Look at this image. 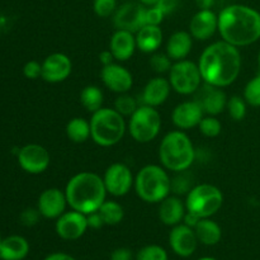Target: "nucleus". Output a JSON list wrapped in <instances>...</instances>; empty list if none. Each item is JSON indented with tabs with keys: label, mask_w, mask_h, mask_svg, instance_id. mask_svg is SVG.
I'll return each mask as SVG.
<instances>
[{
	"label": "nucleus",
	"mask_w": 260,
	"mask_h": 260,
	"mask_svg": "<svg viewBox=\"0 0 260 260\" xmlns=\"http://www.w3.org/2000/svg\"><path fill=\"white\" fill-rule=\"evenodd\" d=\"M94 13L101 18H108L117 10V0H94Z\"/></svg>",
	"instance_id": "nucleus-37"
},
{
	"label": "nucleus",
	"mask_w": 260,
	"mask_h": 260,
	"mask_svg": "<svg viewBox=\"0 0 260 260\" xmlns=\"http://www.w3.org/2000/svg\"><path fill=\"white\" fill-rule=\"evenodd\" d=\"M258 65H259V69H260V51H259V53H258Z\"/></svg>",
	"instance_id": "nucleus-51"
},
{
	"label": "nucleus",
	"mask_w": 260,
	"mask_h": 260,
	"mask_svg": "<svg viewBox=\"0 0 260 260\" xmlns=\"http://www.w3.org/2000/svg\"><path fill=\"white\" fill-rule=\"evenodd\" d=\"M170 90H172L170 81L161 76H156L147 81V84L145 85L144 90H142V102L146 106L156 108L167 102V99L169 98Z\"/></svg>",
	"instance_id": "nucleus-22"
},
{
	"label": "nucleus",
	"mask_w": 260,
	"mask_h": 260,
	"mask_svg": "<svg viewBox=\"0 0 260 260\" xmlns=\"http://www.w3.org/2000/svg\"><path fill=\"white\" fill-rule=\"evenodd\" d=\"M218 30V15L211 9H200L189 22V33L198 41H207Z\"/></svg>",
	"instance_id": "nucleus-19"
},
{
	"label": "nucleus",
	"mask_w": 260,
	"mask_h": 260,
	"mask_svg": "<svg viewBox=\"0 0 260 260\" xmlns=\"http://www.w3.org/2000/svg\"><path fill=\"white\" fill-rule=\"evenodd\" d=\"M218 32L236 47L253 45L260 40V13L248 5H229L218 14Z\"/></svg>",
	"instance_id": "nucleus-2"
},
{
	"label": "nucleus",
	"mask_w": 260,
	"mask_h": 260,
	"mask_svg": "<svg viewBox=\"0 0 260 260\" xmlns=\"http://www.w3.org/2000/svg\"><path fill=\"white\" fill-rule=\"evenodd\" d=\"M178 4H179V0H159L156 7L159 8L165 15H169L175 12V9L178 8Z\"/></svg>",
	"instance_id": "nucleus-42"
},
{
	"label": "nucleus",
	"mask_w": 260,
	"mask_h": 260,
	"mask_svg": "<svg viewBox=\"0 0 260 260\" xmlns=\"http://www.w3.org/2000/svg\"><path fill=\"white\" fill-rule=\"evenodd\" d=\"M88 220L86 215L73 210L69 212H63L56 220L55 230L56 234L62 240L74 241L80 239L88 230Z\"/></svg>",
	"instance_id": "nucleus-11"
},
{
	"label": "nucleus",
	"mask_w": 260,
	"mask_h": 260,
	"mask_svg": "<svg viewBox=\"0 0 260 260\" xmlns=\"http://www.w3.org/2000/svg\"><path fill=\"white\" fill-rule=\"evenodd\" d=\"M103 91L96 85H88L81 90L80 103L90 113L99 111L103 106Z\"/></svg>",
	"instance_id": "nucleus-29"
},
{
	"label": "nucleus",
	"mask_w": 260,
	"mask_h": 260,
	"mask_svg": "<svg viewBox=\"0 0 260 260\" xmlns=\"http://www.w3.org/2000/svg\"><path fill=\"white\" fill-rule=\"evenodd\" d=\"M223 194L216 185L198 184L187 193L185 207L188 212L200 218H210L222 207Z\"/></svg>",
	"instance_id": "nucleus-7"
},
{
	"label": "nucleus",
	"mask_w": 260,
	"mask_h": 260,
	"mask_svg": "<svg viewBox=\"0 0 260 260\" xmlns=\"http://www.w3.org/2000/svg\"><path fill=\"white\" fill-rule=\"evenodd\" d=\"M123 116L116 109L103 108L94 112L90 119V137L102 147H111L118 144L126 134Z\"/></svg>",
	"instance_id": "nucleus-6"
},
{
	"label": "nucleus",
	"mask_w": 260,
	"mask_h": 260,
	"mask_svg": "<svg viewBox=\"0 0 260 260\" xmlns=\"http://www.w3.org/2000/svg\"><path fill=\"white\" fill-rule=\"evenodd\" d=\"M139 108L137 102L135 101L134 96L128 95V94H121L118 98L114 102V109L122 114V116H129L134 114V112Z\"/></svg>",
	"instance_id": "nucleus-35"
},
{
	"label": "nucleus",
	"mask_w": 260,
	"mask_h": 260,
	"mask_svg": "<svg viewBox=\"0 0 260 260\" xmlns=\"http://www.w3.org/2000/svg\"><path fill=\"white\" fill-rule=\"evenodd\" d=\"M113 60H114V56L113 53L111 52V50L102 51V52L99 53V61H101V63L103 66L109 65V63L113 62Z\"/></svg>",
	"instance_id": "nucleus-46"
},
{
	"label": "nucleus",
	"mask_w": 260,
	"mask_h": 260,
	"mask_svg": "<svg viewBox=\"0 0 260 260\" xmlns=\"http://www.w3.org/2000/svg\"><path fill=\"white\" fill-rule=\"evenodd\" d=\"M244 99L251 107H260V74L248 81L244 89Z\"/></svg>",
	"instance_id": "nucleus-32"
},
{
	"label": "nucleus",
	"mask_w": 260,
	"mask_h": 260,
	"mask_svg": "<svg viewBox=\"0 0 260 260\" xmlns=\"http://www.w3.org/2000/svg\"><path fill=\"white\" fill-rule=\"evenodd\" d=\"M196 93H197V95H196L194 101L200 103L206 114L217 116L225 111L226 104H228V96H226L222 88L205 83V85L200 86V89Z\"/></svg>",
	"instance_id": "nucleus-17"
},
{
	"label": "nucleus",
	"mask_w": 260,
	"mask_h": 260,
	"mask_svg": "<svg viewBox=\"0 0 260 260\" xmlns=\"http://www.w3.org/2000/svg\"><path fill=\"white\" fill-rule=\"evenodd\" d=\"M169 81L173 90L182 95H189L200 89L203 79L198 63L184 58L173 63L169 71Z\"/></svg>",
	"instance_id": "nucleus-9"
},
{
	"label": "nucleus",
	"mask_w": 260,
	"mask_h": 260,
	"mask_svg": "<svg viewBox=\"0 0 260 260\" xmlns=\"http://www.w3.org/2000/svg\"><path fill=\"white\" fill-rule=\"evenodd\" d=\"M107 193L103 178L90 172L75 174L65 188L68 205L84 215L96 212L106 201Z\"/></svg>",
	"instance_id": "nucleus-3"
},
{
	"label": "nucleus",
	"mask_w": 260,
	"mask_h": 260,
	"mask_svg": "<svg viewBox=\"0 0 260 260\" xmlns=\"http://www.w3.org/2000/svg\"><path fill=\"white\" fill-rule=\"evenodd\" d=\"M101 78L104 85L114 93L124 94L134 85L132 74L124 66L114 62L103 66L101 71Z\"/></svg>",
	"instance_id": "nucleus-16"
},
{
	"label": "nucleus",
	"mask_w": 260,
	"mask_h": 260,
	"mask_svg": "<svg viewBox=\"0 0 260 260\" xmlns=\"http://www.w3.org/2000/svg\"><path fill=\"white\" fill-rule=\"evenodd\" d=\"M203 114L205 112L197 101H187L175 107L172 113V119L174 126L179 129H189L200 124Z\"/></svg>",
	"instance_id": "nucleus-20"
},
{
	"label": "nucleus",
	"mask_w": 260,
	"mask_h": 260,
	"mask_svg": "<svg viewBox=\"0 0 260 260\" xmlns=\"http://www.w3.org/2000/svg\"><path fill=\"white\" fill-rule=\"evenodd\" d=\"M104 185L109 194L114 197H123L135 184L131 169L123 162H114L107 168L104 173Z\"/></svg>",
	"instance_id": "nucleus-10"
},
{
	"label": "nucleus",
	"mask_w": 260,
	"mask_h": 260,
	"mask_svg": "<svg viewBox=\"0 0 260 260\" xmlns=\"http://www.w3.org/2000/svg\"><path fill=\"white\" fill-rule=\"evenodd\" d=\"M196 3L200 9H211L215 4V0H196Z\"/></svg>",
	"instance_id": "nucleus-48"
},
{
	"label": "nucleus",
	"mask_w": 260,
	"mask_h": 260,
	"mask_svg": "<svg viewBox=\"0 0 260 260\" xmlns=\"http://www.w3.org/2000/svg\"><path fill=\"white\" fill-rule=\"evenodd\" d=\"M241 63L239 47L222 40L205 48L198 61V68L206 84L225 88L240 75Z\"/></svg>",
	"instance_id": "nucleus-1"
},
{
	"label": "nucleus",
	"mask_w": 260,
	"mask_h": 260,
	"mask_svg": "<svg viewBox=\"0 0 260 260\" xmlns=\"http://www.w3.org/2000/svg\"><path fill=\"white\" fill-rule=\"evenodd\" d=\"M226 109H228L229 116L231 117V119L236 122L243 121L246 116V112H248V103H246L243 96L234 95L228 99Z\"/></svg>",
	"instance_id": "nucleus-31"
},
{
	"label": "nucleus",
	"mask_w": 260,
	"mask_h": 260,
	"mask_svg": "<svg viewBox=\"0 0 260 260\" xmlns=\"http://www.w3.org/2000/svg\"><path fill=\"white\" fill-rule=\"evenodd\" d=\"M198 128H200L201 134L206 137H217L218 135L222 131V124L221 122L216 118V116H207L203 117L202 121L198 124Z\"/></svg>",
	"instance_id": "nucleus-33"
},
{
	"label": "nucleus",
	"mask_w": 260,
	"mask_h": 260,
	"mask_svg": "<svg viewBox=\"0 0 260 260\" xmlns=\"http://www.w3.org/2000/svg\"><path fill=\"white\" fill-rule=\"evenodd\" d=\"M134 185L144 202L160 203L172 190V179L164 167L150 164L139 170Z\"/></svg>",
	"instance_id": "nucleus-5"
},
{
	"label": "nucleus",
	"mask_w": 260,
	"mask_h": 260,
	"mask_svg": "<svg viewBox=\"0 0 260 260\" xmlns=\"http://www.w3.org/2000/svg\"><path fill=\"white\" fill-rule=\"evenodd\" d=\"M2 243H3V239H2V236H0V246H2Z\"/></svg>",
	"instance_id": "nucleus-52"
},
{
	"label": "nucleus",
	"mask_w": 260,
	"mask_h": 260,
	"mask_svg": "<svg viewBox=\"0 0 260 260\" xmlns=\"http://www.w3.org/2000/svg\"><path fill=\"white\" fill-rule=\"evenodd\" d=\"M145 12H146V8L140 3H124L114 12V25L117 29H124L136 33L140 28L145 25Z\"/></svg>",
	"instance_id": "nucleus-12"
},
{
	"label": "nucleus",
	"mask_w": 260,
	"mask_h": 260,
	"mask_svg": "<svg viewBox=\"0 0 260 260\" xmlns=\"http://www.w3.org/2000/svg\"><path fill=\"white\" fill-rule=\"evenodd\" d=\"M73 62L68 55L61 52L51 53L42 62V79L47 83H61L70 76Z\"/></svg>",
	"instance_id": "nucleus-15"
},
{
	"label": "nucleus",
	"mask_w": 260,
	"mask_h": 260,
	"mask_svg": "<svg viewBox=\"0 0 260 260\" xmlns=\"http://www.w3.org/2000/svg\"><path fill=\"white\" fill-rule=\"evenodd\" d=\"M86 220H88V226L90 229H94V230H98V229L103 228L106 223H104L103 218H102L101 213L96 211V212H93V213H89V215H86Z\"/></svg>",
	"instance_id": "nucleus-43"
},
{
	"label": "nucleus",
	"mask_w": 260,
	"mask_h": 260,
	"mask_svg": "<svg viewBox=\"0 0 260 260\" xmlns=\"http://www.w3.org/2000/svg\"><path fill=\"white\" fill-rule=\"evenodd\" d=\"M161 129V116L155 109V107H150L144 104L140 106L128 122V131L132 139L141 144L152 141L156 139Z\"/></svg>",
	"instance_id": "nucleus-8"
},
{
	"label": "nucleus",
	"mask_w": 260,
	"mask_h": 260,
	"mask_svg": "<svg viewBox=\"0 0 260 260\" xmlns=\"http://www.w3.org/2000/svg\"><path fill=\"white\" fill-rule=\"evenodd\" d=\"M159 159L167 170L180 173L189 169L196 160V150L188 135L182 129L165 135L159 147Z\"/></svg>",
	"instance_id": "nucleus-4"
},
{
	"label": "nucleus",
	"mask_w": 260,
	"mask_h": 260,
	"mask_svg": "<svg viewBox=\"0 0 260 260\" xmlns=\"http://www.w3.org/2000/svg\"><path fill=\"white\" fill-rule=\"evenodd\" d=\"M198 260H217V259L210 258V256H206V258H201V259H198Z\"/></svg>",
	"instance_id": "nucleus-50"
},
{
	"label": "nucleus",
	"mask_w": 260,
	"mask_h": 260,
	"mask_svg": "<svg viewBox=\"0 0 260 260\" xmlns=\"http://www.w3.org/2000/svg\"><path fill=\"white\" fill-rule=\"evenodd\" d=\"M192 188L193 187H190V180L188 179L187 175L183 174V172H180V174L172 180V190H174L178 194L188 193Z\"/></svg>",
	"instance_id": "nucleus-38"
},
{
	"label": "nucleus",
	"mask_w": 260,
	"mask_h": 260,
	"mask_svg": "<svg viewBox=\"0 0 260 260\" xmlns=\"http://www.w3.org/2000/svg\"><path fill=\"white\" fill-rule=\"evenodd\" d=\"M23 74H24L25 78L30 79V80L42 78V63L35 60L28 61L24 65V68H23Z\"/></svg>",
	"instance_id": "nucleus-40"
},
{
	"label": "nucleus",
	"mask_w": 260,
	"mask_h": 260,
	"mask_svg": "<svg viewBox=\"0 0 260 260\" xmlns=\"http://www.w3.org/2000/svg\"><path fill=\"white\" fill-rule=\"evenodd\" d=\"M162 30L160 25L145 24L136 32L137 48L145 53H154L162 43Z\"/></svg>",
	"instance_id": "nucleus-24"
},
{
	"label": "nucleus",
	"mask_w": 260,
	"mask_h": 260,
	"mask_svg": "<svg viewBox=\"0 0 260 260\" xmlns=\"http://www.w3.org/2000/svg\"><path fill=\"white\" fill-rule=\"evenodd\" d=\"M164 17L165 14L156 5L146 8V12H145V24L160 25L162 20H164Z\"/></svg>",
	"instance_id": "nucleus-39"
},
{
	"label": "nucleus",
	"mask_w": 260,
	"mask_h": 260,
	"mask_svg": "<svg viewBox=\"0 0 260 260\" xmlns=\"http://www.w3.org/2000/svg\"><path fill=\"white\" fill-rule=\"evenodd\" d=\"M168 253L160 245H146L136 254V260H168Z\"/></svg>",
	"instance_id": "nucleus-34"
},
{
	"label": "nucleus",
	"mask_w": 260,
	"mask_h": 260,
	"mask_svg": "<svg viewBox=\"0 0 260 260\" xmlns=\"http://www.w3.org/2000/svg\"><path fill=\"white\" fill-rule=\"evenodd\" d=\"M66 135L75 144H83L90 137V122L81 117L70 119L66 124Z\"/></svg>",
	"instance_id": "nucleus-28"
},
{
	"label": "nucleus",
	"mask_w": 260,
	"mask_h": 260,
	"mask_svg": "<svg viewBox=\"0 0 260 260\" xmlns=\"http://www.w3.org/2000/svg\"><path fill=\"white\" fill-rule=\"evenodd\" d=\"M50 154L38 144L23 146L18 152V162L24 172L29 174H41L50 167Z\"/></svg>",
	"instance_id": "nucleus-13"
},
{
	"label": "nucleus",
	"mask_w": 260,
	"mask_h": 260,
	"mask_svg": "<svg viewBox=\"0 0 260 260\" xmlns=\"http://www.w3.org/2000/svg\"><path fill=\"white\" fill-rule=\"evenodd\" d=\"M198 243L206 246H212L220 243L222 238V230L220 225L211 218H201L194 228Z\"/></svg>",
	"instance_id": "nucleus-27"
},
{
	"label": "nucleus",
	"mask_w": 260,
	"mask_h": 260,
	"mask_svg": "<svg viewBox=\"0 0 260 260\" xmlns=\"http://www.w3.org/2000/svg\"><path fill=\"white\" fill-rule=\"evenodd\" d=\"M43 260H76L74 256H71L70 254L66 253H52L50 255L46 256Z\"/></svg>",
	"instance_id": "nucleus-47"
},
{
	"label": "nucleus",
	"mask_w": 260,
	"mask_h": 260,
	"mask_svg": "<svg viewBox=\"0 0 260 260\" xmlns=\"http://www.w3.org/2000/svg\"><path fill=\"white\" fill-rule=\"evenodd\" d=\"M29 253V244L23 236L12 235L3 239L0 246V259L23 260Z\"/></svg>",
	"instance_id": "nucleus-26"
},
{
	"label": "nucleus",
	"mask_w": 260,
	"mask_h": 260,
	"mask_svg": "<svg viewBox=\"0 0 260 260\" xmlns=\"http://www.w3.org/2000/svg\"><path fill=\"white\" fill-rule=\"evenodd\" d=\"M132 258H134V255H132V251L129 249L118 248L113 250L109 260H132Z\"/></svg>",
	"instance_id": "nucleus-44"
},
{
	"label": "nucleus",
	"mask_w": 260,
	"mask_h": 260,
	"mask_svg": "<svg viewBox=\"0 0 260 260\" xmlns=\"http://www.w3.org/2000/svg\"><path fill=\"white\" fill-rule=\"evenodd\" d=\"M172 58L168 56V53L154 52V55L150 58V65L154 69L155 73L164 74L167 71H170L172 69Z\"/></svg>",
	"instance_id": "nucleus-36"
},
{
	"label": "nucleus",
	"mask_w": 260,
	"mask_h": 260,
	"mask_svg": "<svg viewBox=\"0 0 260 260\" xmlns=\"http://www.w3.org/2000/svg\"><path fill=\"white\" fill-rule=\"evenodd\" d=\"M193 37L189 32L178 30L173 33L167 43V53L173 61L184 60L192 51Z\"/></svg>",
	"instance_id": "nucleus-25"
},
{
	"label": "nucleus",
	"mask_w": 260,
	"mask_h": 260,
	"mask_svg": "<svg viewBox=\"0 0 260 260\" xmlns=\"http://www.w3.org/2000/svg\"><path fill=\"white\" fill-rule=\"evenodd\" d=\"M136 48V36L129 30L117 29L109 42V50L113 53L114 60L118 61H127L131 58Z\"/></svg>",
	"instance_id": "nucleus-21"
},
{
	"label": "nucleus",
	"mask_w": 260,
	"mask_h": 260,
	"mask_svg": "<svg viewBox=\"0 0 260 260\" xmlns=\"http://www.w3.org/2000/svg\"><path fill=\"white\" fill-rule=\"evenodd\" d=\"M66 206H68V200L65 192L58 188H48L40 194L37 208L41 216L45 218L57 220L65 212Z\"/></svg>",
	"instance_id": "nucleus-18"
},
{
	"label": "nucleus",
	"mask_w": 260,
	"mask_h": 260,
	"mask_svg": "<svg viewBox=\"0 0 260 260\" xmlns=\"http://www.w3.org/2000/svg\"><path fill=\"white\" fill-rule=\"evenodd\" d=\"M169 245L172 250L182 258H188V256L193 255L198 245V239L194 233V229L189 228L184 223L173 226L169 234Z\"/></svg>",
	"instance_id": "nucleus-14"
},
{
	"label": "nucleus",
	"mask_w": 260,
	"mask_h": 260,
	"mask_svg": "<svg viewBox=\"0 0 260 260\" xmlns=\"http://www.w3.org/2000/svg\"><path fill=\"white\" fill-rule=\"evenodd\" d=\"M98 212L101 213L104 223L109 226L118 225L123 220L124 216L123 207L121 206V203L116 202V201H104Z\"/></svg>",
	"instance_id": "nucleus-30"
},
{
	"label": "nucleus",
	"mask_w": 260,
	"mask_h": 260,
	"mask_svg": "<svg viewBox=\"0 0 260 260\" xmlns=\"http://www.w3.org/2000/svg\"><path fill=\"white\" fill-rule=\"evenodd\" d=\"M157 2L159 0H140V3L145 7H154V5L157 4Z\"/></svg>",
	"instance_id": "nucleus-49"
},
{
	"label": "nucleus",
	"mask_w": 260,
	"mask_h": 260,
	"mask_svg": "<svg viewBox=\"0 0 260 260\" xmlns=\"http://www.w3.org/2000/svg\"><path fill=\"white\" fill-rule=\"evenodd\" d=\"M201 218L198 217L197 215H194V213H192V212H185V216H184V218H183V223H184V225H187V226H189V228H192V229H194L196 228V225H197L198 223V221H200Z\"/></svg>",
	"instance_id": "nucleus-45"
},
{
	"label": "nucleus",
	"mask_w": 260,
	"mask_h": 260,
	"mask_svg": "<svg viewBox=\"0 0 260 260\" xmlns=\"http://www.w3.org/2000/svg\"><path fill=\"white\" fill-rule=\"evenodd\" d=\"M40 217L41 213L38 208L37 210L36 208H27V210H24L20 213V222L24 226L30 228V226H35L40 221Z\"/></svg>",
	"instance_id": "nucleus-41"
},
{
	"label": "nucleus",
	"mask_w": 260,
	"mask_h": 260,
	"mask_svg": "<svg viewBox=\"0 0 260 260\" xmlns=\"http://www.w3.org/2000/svg\"><path fill=\"white\" fill-rule=\"evenodd\" d=\"M185 203L179 197L175 196H168L165 200L160 202L159 207V218L164 225L177 226L183 222L185 216Z\"/></svg>",
	"instance_id": "nucleus-23"
}]
</instances>
